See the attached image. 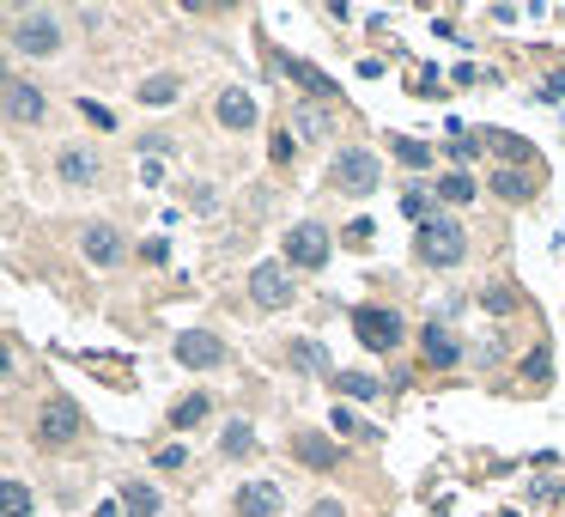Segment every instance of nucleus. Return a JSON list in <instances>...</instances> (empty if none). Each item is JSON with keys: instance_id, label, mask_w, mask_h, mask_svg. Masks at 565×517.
<instances>
[{"instance_id": "nucleus-32", "label": "nucleus", "mask_w": 565, "mask_h": 517, "mask_svg": "<svg viewBox=\"0 0 565 517\" xmlns=\"http://www.w3.org/2000/svg\"><path fill=\"white\" fill-rule=\"evenodd\" d=\"M523 378H535V384L547 378V353H529V359H523Z\"/></svg>"}, {"instance_id": "nucleus-30", "label": "nucleus", "mask_w": 565, "mask_h": 517, "mask_svg": "<svg viewBox=\"0 0 565 517\" xmlns=\"http://www.w3.org/2000/svg\"><path fill=\"white\" fill-rule=\"evenodd\" d=\"M146 153H152V159L171 153V134H140V159H146Z\"/></svg>"}, {"instance_id": "nucleus-37", "label": "nucleus", "mask_w": 565, "mask_h": 517, "mask_svg": "<svg viewBox=\"0 0 565 517\" xmlns=\"http://www.w3.org/2000/svg\"><path fill=\"white\" fill-rule=\"evenodd\" d=\"M310 517H341V505H335V499H316V505H310Z\"/></svg>"}, {"instance_id": "nucleus-14", "label": "nucleus", "mask_w": 565, "mask_h": 517, "mask_svg": "<svg viewBox=\"0 0 565 517\" xmlns=\"http://www.w3.org/2000/svg\"><path fill=\"white\" fill-rule=\"evenodd\" d=\"M55 171H61V183H73V189H92V183H98V159L86 153V146H67Z\"/></svg>"}, {"instance_id": "nucleus-36", "label": "nucleus", "mask_w": 565, "mask_h": 517, "mask_svg": "<svg viewBox=\"0 0 565 517\" xmlns=\"http://www.w3.org/2000/svg\"><path fill=\"white\" fill-rule=\"evenodd\" d=\"M541 98H547V104H559V98H565V73H553V80L541 86Z\"/></svg>"}, {"instance_id": "nucleus-7", "label": "nucleus", "mask_w": 565, "mask_h": 517, "mask_svg": "<svg viewBox=\"0 0 565 517\" xmlns=\"http://www.w3.org/2000/svg\"><path fill=\"white\" fill-rule=\"evenodd\" d=\"M177 359L189 365V372H207V365L225 359V341H219L213 329H183V335H177Z\"/></svg>"}, {"instance_id": "nucleus-27", "label": "nucleus", "mask_w": 565, "mask_h": 517, "mask_svg": "<svg viewBox=\"0 0 565 517\" xmlns=\"http://www.w3.org/2000/svg\"><path fill=\"white\" fill-rule=\"evenodd\" d=\"M292 128H298L304 140H322V128H329V122H322V110H298V116H292Z\"/></svg>"}, {"instance_id": "nucleus-20", "label": "nucleus", "mask_w": 565, "mask_h": 517, "mask_svg": "<svg viewBox=\"0 0 565 517\" xmlns=\"http://www.w3.org/2000/svg\"><path fill=\"white\" fill-rule=\"evenodd\" d=\"M0 517H31V493H25V481H0Z\"/></svg>"}, {"instance_id": "nucleus-10", "label": "nucleus", "mask_w": 565, "mask_h": 517, "mask_svg": "<svg viewBox=\"0 0 565 517\" xmlns=\"http://www.w3.org/2000/svg\"><path fill=\"white\" fill-rule=\"evenodd\" d=\"M37 432H43V445H67V438H79V408H73L67 396H49Z\"/></svg>"}, {"instance_id": "nucleus-28", "label": "nucleus", "mask_w": 565, "mask_h": 517, "mask_svg": "<svg viewBox=\"0 0 565 517\" xmlns=\"http://www.w3.org/2000/svg\"><path fill=\"white\" fill-rule=\"evenodd\" d=\"M395 153H401V165H426L432 146H426V140H395Z\"/></svg>"}, {"instance_id": "nucleus-2", "label": "nucleus", "mask_w": 565, "mask_h": 517, "mask_svg": "<svg viewBox=\"0 0 565 517\" xmlns=\"http://www.w3.org/2000/svg\"><path fill=\"white\" fill-rule=\"evenodd\" d=\"M420 256L432 262V268H456L462 256H468V238H462V226H456V219H426V226H420Z\"/></svg>"}, {"instance_id": "nucleus-26", "label": "nucleus", "mask_w": 565, "mask_h": 517, "mask_svg": "<svg viewBox=\"0 0 565 517\" xmlns=\"http://www.w3.org/2000/svg\"><path fill=\"white\" fill-rule=\"evenodd\" d=\"M493 146H499V153H505V159H511L517 171H523V159H529V146H523L517 134H499V128H493Z\"/></svg>"}, {"instance_id": "nucleus-18", "label": "nucleus", "mask_w": 565, "mask_h": 517, "mask_svg": "<svg viewBox=\"0 0 565 517\" xmlns=\"http://www.w3.org/2000/svg\"><path fill=\"white\" fill-rule=\"evenodd\" d=\"M183 98V80L177 73H152V80L140 86V104H177Z\"/></svg>"}, {"instance_id": "nucleus-17", "label": "nucleus", "mask_w": 565, "mask_h": 517, "mask_svg": "<svg viewBox=\"0 0 565 517\" xmlns=\"http://www.w3.org/2000/svg\"><path fill=\"white\" fill-rule=\"evenodd\" d=\"M122 511L128 517H158V493L146 481H122Z\"/></svg>"}, {"instance_id": "nucleus-6", "label": "nucleus", "mask_w": 565, "mask_h": 517, "mask_svg": "<svg viewBox=\"0 0 565 517\" xmlns=\"http://www.w3.org/2000/svg\"><path fill=\"white\" fill-rule=\"evenodd\" d=\"M329 262V232L322 226H292L286 232V268H322Z\"/></svg>"}, {"instance_id": "nucleus-11", "label": "nucleus", "mask_w": 565, "mask_h": 517, "mask_svg": "<svg viewBox=\"0 0 565 517\" xmlns=\"http://www.w3.org/2000/svg\"><path fill=\"white\" fill-rule=\"evenodd\" d=\"M219 122H225L231 134H250V128H256V98H250L244 86H225V92H219Z\"/></svg>"}, {"instance_id": "nucleus-23", "label": "nucleus", "mask_w": 565, "mask_h": 517, "mask_svg": "<svg viewBox=\"0 0 565 517\" xmlns=\"http://www.w3.org/2000/svg\"><path fill=\"white\" fill-rule=\"evenodd\" d=\"M438 195L462 207V201H474V177H468V171H444V177H438Z\"/></svg>"}, {"instance_id": "nucleus-4", "label": "nucleus", "mask_w": 565, "mask_h": 517, "mask_svg": "<svg viewBox=\"0 0 565 517\" xmlns=\"http://www.w3.org/2000/svg\"><path fill=\"white\" fill-rule=\"evenodd\" d=\"M250 299L262 311H286L292 305V268L286 262H256L250 268Z\"/></svg>"}, {"instance_id": "nucleus-8", "label": "nucleus", "mask_w": 565, "mask_h": 517, "mask_svg": "<svg viewBox=\"0 0 565 517\" xmlns=\"http://www.w3.org/2000/svg\"><path fill=\"white\" fill-rule=\"evenodd\" d=\"M7 116H13L19 128H37V122L49 116V98H43L31 80H7Z\"/></svg>"}, {"instance_id": "nucleus-12", "label": "nucleus", "mask_w": 565, "mask_h": 517, "mask_svg": "<svg viewBox=\"0 0 565 517\" xmlns=\"http://www.w3.org/2000/svg\"><path fill=\"white\" fill-rule=\"evenodd\" d=\"M292 457L304 463V469H335V438L329 432H292Z\"/></svg>"}, {"instance_id": "nucleus-15", "label": "nucleus", "mask_w": 565, "mask_h": 517, "mask_svg": "<svg viewBox=\"0 0 565 517\" xmlns=\"http://www.w3.org/2000/svg\"><path fill=\"white\" fill-rule=\"evenodd\" d=\"M420 347H426V359H432V365H456V359H462V341H456L444 323H426Z\"/></svg>"}, {"instance_id": "nucleus-21", "label": "nucleus", "mask_w": 565, "mask_h": 517, "mask_svg": "<svg viewBox=\"0 0 565 517\" xmlns=\"http://www.w3.org/2000/svg\"><path fill=\"white\" fill-rule=\"evenodd\" d=\"M292 80H298L310 98H329V92H335V80H329V73H316L310 61H292Z\"/></svg>"}, {"instance_id": "nucleus-5", "label": "nucleus", "mask_w": 565, "mask_h": 517, "mask_svg": "<svg viewBox=\"0 0 565 517\" xmlns=\"http://www.w3.org/2000/svg\"><path fill=\"white\" fill-rule=\"evenodd\" d=\"M353 329H359V341H365L371 353H395V347H401V317H395V311L365 305V311H353Z\"/></svg>"}, {"instance_id": "nucleus-1", "label": "nucleus", "mask_w": 565, "mask_h": 517, "mask_svg": "<svg viewBox=\"0 0 565 517\" xmlns=\"http://www.w3.org/2000/svg\"><path fill=\"white\" fill-rule=\"evenodd\" d=\"M329 183L347 189V195H371L383 183V165H377V153H365V146H347V153H335V165H329Z\"/></svg>"}, {"instance_id": "nucleus-29", "label": "nucleus", "mask_w": 565, "mask_h": 517, "mask_svg": "<svg viewBox=\"0 0 565 517\" xmlns=\"http://www.w3.org/2000/svg\"><path fill=\"white\" fill-rule=\"evenodd\" d=\"M335 432H347V438H359V432H371L359 414H347V408H335Z\"/></svg>"}, {"instance_id": "nucleus-33", "label": "nucleus", "mask_w": 565, "mask_h": 517, "mask_svg": "<svg viewBox=\"0 0 565 517\" xmlns=\"http://www.w3.org/2000/svg\"><path fill=\"white\" fill-rule=\"evenodd\" d=\"M371 232H377L371 219H353V226H347V244H371Z\"/></svg>"}, {"instance_id": "nucleus-19", "label": "nucleus", "mask_w": 565, "mask_h": 517, "mask_svg": "<svg viewBox=\"0 0 565 517\" xmlns=\"http://www.w3.org/2000/svg\"><path fill=\"white\" fill-rule=\"evenodd\" d=\"M219 451H225V457H250V451H256V432H250L244 420L225 426V432H219Z\"/></svg>"}, {"instance_id": "nucleus-9", "label": "nucleus", "mask_w": 565, "mask_h": 517, "mask_svg": "<svg viewBox=\"0 0 565 517\" xmlns=\"http://www.w3.org/2000/svg\"><path fill=\"white\" fill-rule=\"evenodd\" d=\"M286 511V493L274 481H244L237 487V517H280Z\"/></svg>"}, {"instance_id": "nucleus-25", "label": "nucleus", "mask_w": 565, "mask_h": 517, "mask_svg": "<svg viewBox=\"0 0 565 517\" xmlns=\"http://www.w3.org/2000/svg\"><path fill=\"white\" fill-rule=\"evenodd\" d=\"M195 420H207V396H201V390H195V396H183V402L171 408V426H183V432H189Z\"/></svg>"}, {"instance_id": "nucleus-31", "label": "nucleus", "mask_w": 565, "mask_h": 517, "mask_svg": "<svg viewBox=\"0 0 565 517\" xmlns=\"http://www.w3.org/2000/svg\"><path fill=\"white\" fill-rule=\"evenodd\" d=\"M152 463H158V469H183V445H158Z\"/></svg>"}, {"instance_id": "nucleus-24", "label": "nucleus", "mask_w": 565, "mask_h": 517, "mask_svg": "<svg viewBox=\"0 0 565 517\" xmlns=\"http://www.w3.org/2000/svg\"><path fill=\"white\" fill-rule=\"evenodd\" d=\"M335 384H341V390H347V396H353V402H371V396H377V390H383V384H377V378H371V372H341V378H335Z\"/></svg>"}, {"instance_id": "nucleus-13", "label": "nucleus", "mask_w": 565, "mask_h": 517, "mask_svg": "<svg viewBox=\"0 0 565 517\" xmlns=\"http://www.w3.org/2000/svg\"><path fill=\"white\" fill-rule=\"evenodd\" d=\"M79 250H86V262H98V268L122 262V238H116V226H86V232H79Z\"/></svg>"}, {"instance_id": "nucleus-35", "label": "nucleus", "mask_w": 565, "mask_h": 517, "mask_svg": "<svg viewBox=\"0 0 565 517\" xmlns=\"http://www.w3.org/2000/svg\"><path fill=\"white\" fill-rule=\"evenodd\" d=\"M140 183L152 189V183H165V171H158V159H140Z\"/></svg>"}, {"instance_id": "nucleus-3", "label": "nucleus", "mask_w": 565, "mask_h": 517, "mask_svg": "<svg viewBox=\"0 0 565 517\" xmlns=\"http://www.w3.org/2000/svg\"><path fill=\"white\" fill-rule=\"evenodd\" d=\"M13 49H19V55H55V49H61V25H55V13L25 7V13L13 19Z\"/></svg>"}, {"instance_id": "nucleus-34", "label": "nucleus", "mask_w": 565, "mask_h": 517, "mask_svg": "<svg viewBox=\"0 0 565 517\" xmlns=\"http://www.w3.org/2000/svg\"><path fill=\"white\" fill-rule=\"evenodd\" d=\"M79 110H86V116H92V122H98V128H116V116H110V110H104V104H92V98H86V104H79Z\"/></svg>"}, {"instance_id": "nucleus-16", "label": "nucleus", "mask_w": 565, "mask_h": 517, "mask_svg": "<svg viewBox=\"0 0 565 517\" xmlns=\"http://www.w3.org/2000/svg\"><path fill=\"white\" fill-rule=\"evenodd\" d=\"M493 195H505V201H529V195H535V177L517 171V165H505V171H493Z\"/></svg>"}, {"instance_id": "nucleus-22", "label": "nucleus", "mask_w": 565, "mask_h": 517, "mask_svg": "<svg viewBox=\"0 0 565 517\" xmlns=\"http://www.w3.org/2000/svg\"><path fill=\"white\" fill-rule=\"evenodd\" d=\"M292 365H298V372H316V378H322V372H329V353H322L316 341H292Z\"/></svg>"}]
</instances>
